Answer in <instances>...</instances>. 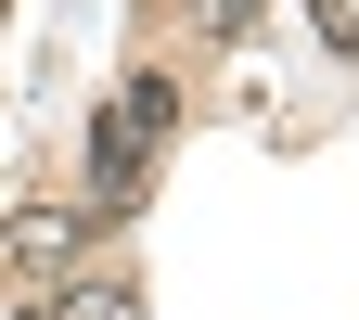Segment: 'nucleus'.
<instances>
[{
  "label": "nucleus",
  "mask_w": 359,
  "mask_h": 320,
  "mask_svg": "<svg viewBox=\"0 0 359 320\" xmlns=\"http://www.w3.org/2000/svg\"><path fill=\"white\" fill-rule=\"evenodd\" d=\"M167 128H180V90L142 64L103 116H90V218H128V193H142V167H154V141H167Z\"/></svg>",
  "instance_id": "f257e3e1"
},
{
  "label": "nucleus",
  "mask_w": 359,
  "mask_h": 320,
  "mask_svg": "<svg viewBox=\"0 0 359 320\" xmlns=\"http://www.w3.org/2000/svg\"><path fill=\"white\" fill-rule=\"evenodd\" d=\"M39 320H142V282H116V269H77V282L39 307Z\"/></svg>",
  "instance_id": "f03ea898"
},
{
  "label": "nucleus",
  "mask_w": 359,
  "mask_h": 320,
  "mask_svg": "<svg viewBox=\"0 0 359 320\" xmlns=\"http://www.w3.org/2000/svg\"><path fill=\"white\" fill-rule=\"evenodd\" d=\"M257 13H269V0H193V26H205V39H244Z\"/></svg>",
  "instance_id": "7ed1b4c3"
},
{
  "label": "nucleus",
  "mask_w": 359,
  "mask_h": 320,
  "mask_svg": "<svg viewBox=\"0 0 359 320\" xmlns=\"http://www.w3.org/2000/svg\"><path fill=\"white\" fill-rule=\"evenodd\" d=\"M308 13H321V39H334V52H359V0H308Z\"/></svg>",
  "instance_id": "20e7f679"
},
{
  "label": "nucleus",
  "mask_w": 359,
  "mask_h": 320,
  "mask_svg": "<svg viewBox=\"0 0 359 320\" xmlns=\"http://www.w3.org/2000/svg\"><path fill=\"white\" fill-rule=\"evenodd\" d=\"M0 320H39V307H0Z\"/></svg>",
  "instance_id": "39448f33"
}]
</instances>
